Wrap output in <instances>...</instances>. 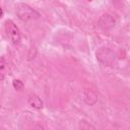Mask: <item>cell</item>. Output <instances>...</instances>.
I'll list each match as a JSON object with an SVG mask.
<instances>
[{
    "mask_svg": "<svg viewBox=\"0 0 130 130\" xmlns=\"http://www.w3.org/2000/svg\"><path fill=\"white\" fill-rule=\"evenodd\" d=\"M16 14L20 20L23 21H28L31 19H37L40 17V13L36 11L34 8L28 6L27 4L24 3H19L16 5Z\"/></svg>",
    "mask_w": 130,
    "mask_h": 130,
    "instance_id": "6da1fadb",
    "label": "cell"
},
{
    "mask_svg": "<svg viewBox=\"0 0 130 130\" xmlns=\"http://www.w3.org/2000/svg\"><path fill=\"white\" fill-rule=\"evenodd\" d=\"M5 31H6L8 39L14 46H18L20 44V42H21L20 31H19L18 27L16 26V24L12 20L7 19L5 21Z\"/></svg>",
    "mask_w": 130,
    "mask_h": 130,
    "instance_id": "7a4b0ae2",
    "label": "cell"
},
{
    "mask_svg": "<svg viewBox=\"0 0 130 130\" xmlns=\"http://www.w3.org/2000/svg\"><path fill=\"white\" fill-rule=\"evenodd\" d=\"M96 59L104 65L107 66H111L114 64L115 60H116V55L115 53L109 49V48H105V47H101L100 49H98L96 53H95Z\"/></svg>",
    "mask_w": 130,
    "mask_h": 130,
    "instance_id": "3957f363",
    "label": "cell"
},
{
    "mask_svg": "<svg viewBox=\"0 0 130 130\" xmlns=\"http://www.w3.org/2000/svg\"><path fill=\"white\" fill-rule=\"evenodd\" d=\"M115 23H116V21H115L114 17L108 13H104L99 19V25L103 29H110L115 25Z\"/></svg>",
    "mask_w": 130,
    "mask_h": 130,
    "instance_id": "277c9868",
    "label": "cell"
},
{
    "mask_svg": "<svg viewBox=\"0 0 130 130\" xmlns=\"http://www.w3.org/2000/svg\"><path fill=\"white\" fill-rule=\"evenodd\" d=\"M83 100H84V102H85L87 105L93 106V105L98 102V95H96V93H95L92 89L86 88V89H84V91H83Z\"/></svg>",
    "mask_w": 130,
    "mask_h": 130,
    "instance_id": "5b68a950",
    "label": "cell"
},
{
    "mask_svg": "<svg viewBox=\"0 0 130 130\" xmlns=\"http://www.w3.org/2000/svg\"><path fill=\"white\" fill-rule=\"evenodd\" d=\"M27 103H28L29 107H31V108H34V109H36V110H41V109H43V107H44V103H43V101L41 100V98H40L39 95L35 94V93L31 94V95H29Z\"/></svg>",
    "mask_w": 130,
    "mask_h": 130,
    "instance_id": "8992f818",
    "label": "cell"
},
{
    "mask_svg": "<svg viewBox=\"0 0 130 130\" xmlns=\"http://www.w3.org/2000/svg\"><path fill=\"white\" fill-rule=\"evenodd\" d=\"M5 67H6L5 59H4V57H1V63H0V69H1V76H0V79H1V80H3L4 77H5Z\"/></svg>",
    "mask_w": 130,
    "mask_h": 130,
    "instance_id": "52a82bcc",
    "label": "cell"
},
{
    "mask_svg": "<svg viewBox=\"0 0 130 130\" xmlns=\"http://www.w3.org/2000/svg\"><path fill=\"white\" fill-rule=\"evenodd\" d=\"M12 85L16 90H20V89L23 88V82L21 80H19V79H14L12 81Z\"/></svg>",
    "mask_w": 130,
    "mask_h": 130,
    "instance_id": "ba28073f",
    "label": "cell"
},
{
    "mask_svg": "<svg viewBox=\"0 0 130 130\" xmlns=\"http://www.w3.org/2000/svg\"><path fill=\"white\" fill-rule=\"evenodd\" d=\"M79 128H81V129H94V127L93 126H91L90 124H88L87 122H85V121H81L80 123H79Z\"/></svg>",
    "mask_w": 130,
    "mask_h": 130,
    "instance_id": "9c48e42d",
    "label": "cell"
}]
</instances>
